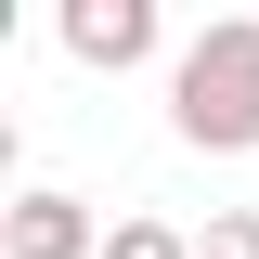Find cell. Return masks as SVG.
<instances>
[{
	"instance_id": "obj_5",
	"label": "cell",
	"mask_w": 259,
	"mask_h": 259,
	"mask_svg": "<svg viewBox=\"0 0 259 259\" xmlns=\"http://www.w3.org/2000/svg\"><path fill=\"white\" fill-rule=\"evenodd\" d=\"M194 259H259V207H221V221L194 233Z\"/></svg>"
},
{
	"instance_id": "obj_4",
	"label": "cell",
	"mask_w": 259,
	"mask_h": 259,
	"mask_svg": "<svg viewBox=\"0 0 259 259\" xmlns=\"http://www.w3.org/2000/svg\"><path fill=\"white\" fill-rule=\"evenodd\" d=\"M104 259H194L182 221H104Z\"/></svg>"
},
{
	"instance_id": "obj_2",
	"label": "cell",
	"mask_w": 259,
	"mask_h": 259,
	"mask_svg": "<svg viewBox=\"0 0 259 259\" xmlns=\"http://www.w3.org/2000/svg\"><path fill=\"white\" fill-rule=\"evenodd\" d=\"M52 39L91 65V78H117V65H156L168 13H156V0H65V13H52Z\"/></svg>"
},
{
	"instance_id": "obj_1",
	"label": "cell",
	"mask_w": 259,
	"mask_h": 259,
	"mask_svg": "<svg viewBox=\"0 0 259 259\" xmlns=\"http://www.w3.org/2000/svg\"><path fill=\"white\" fill-rule=\"evenodd\" d=\"M168 130H182L194 156H259V26L221 13V26H194L182 65H168Z\"/></svg>"
},
{
	"instance_id": "obj_3",
	"label": "cell",
	"mask_w": 259,
	"mask_h": 259,
	"mask_svg": "<svg viewBox=\"0 0 259 259\" xmlns=\"http://www.w3.org/2000/svg\"><path fill=\"white\" fill-rule=\"evenodd\" d=\"M0 259H104V221L91 207H78V194H13V207H0Z\"/></svg>"
}]
</instances>
